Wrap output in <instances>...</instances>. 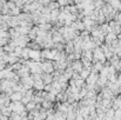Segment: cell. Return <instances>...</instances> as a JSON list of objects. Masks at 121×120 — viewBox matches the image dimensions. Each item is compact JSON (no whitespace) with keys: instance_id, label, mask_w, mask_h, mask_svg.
Listing matches in <instances>:
<instances>
[{"instance_id":"2","label":"cell","mask_w":121,"mask_h":120,"mask_svg":"<svg viewBox=\"0 0 121 120\" xmlns=\"http://www.w3.org/2000/svg\"><path fill=\"white\" fill-rule=\"evenodd\" d=\"M96 81H98V74L94 73V72H92V73L87 77V82H88V85H91V87H92Z\"/></svg>"},{"instance_id":"1","label":"cell","mask_w":121,"mask_h":120,"mask_svg":"<svg viewBox=\"0 0 121 120\" xmlns=\"http://www.w3.org/2000/svg\"><path fill=\"white\" fill-rule=\"evenodd\" d=\"M93 59L96 60V61H100L102 64L106 62V57H105V54H104V52L100 47H96L95 51L93 52Z\"/></svg>"},{"instance_id":"5","label":"cell","mask_w":121,"mask_h":120,"mask_svg":"<svg viewBox=\"0 0 121 120\" xmlns=\"http://www.w3.org/2000/svg\"><path fill=\"white\" fill-rule=\"evenodd\" d=\"M74 28H79V30H83L85 26H83V22H80V21H77L74 25H73Z\"/></svg>"},{"instance_id":"4","label":"cell","mask_w":121,"mask_h":120,"mask_svg":"<svg viewBox=\"0 0 121 120\" xmlns=\"http://www.w3.org/2000/svg\"><path fill=\"white\" fill-rule=\"evenodd\" d=\"M73 68L80 72L81 70H82V62H81V61H75V62L73 64Z\"/></svg>"},{"instance_id":"3","label":"cell","mask_w":121,"mask_h":120,"mask_svg":"<svg viewBox=\"0 0 121 120\" xmlns=\"http://www.w3.org/2000/svg\"><path fill=\"white\" fill-rule=\"evenodd\" d=\"M80 74H81V78H87L89 74H91V70L88 68H83L80 71Z\"/></svg>"}]
</instances>
